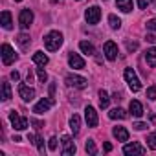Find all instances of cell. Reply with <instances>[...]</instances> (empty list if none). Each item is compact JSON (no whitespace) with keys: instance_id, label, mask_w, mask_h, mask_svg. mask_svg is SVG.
Segmentation results:
<instances>
[{"instance_id":"1","label":"cell","mask_w":156,"mask_h":156,"mask_svg":"<svg viewBox=\"0 0 156 156\" xmlns=\"http://www.w3.org/2000/svg\"><path fill=\"white\" fill-rule=\"evenodd\" d=\"M62 33L61 31H50V33H46L44 35V46H46V50L48 51H55V50H59L61 46H62Z\"/></svg>"},{"instance_id":"2","label":"cell","mask_w":156,"mask_h":156,"mask_svg":"<svg viewBox=\"0 0 156 156\" xmlns=\"http://www.w3.org/2000/svg\"><path fill=\"white\" fill-rule=\"evenodd\" d=\"M125 81H127V85H129V88H130L132 92H140V90H141V83H140V79H138L134 68H127V70H125Z\"/></svg>"},{"instance_id":"3","label":"cell","mask_w":156,"mask_h":156,"mask_svg":"<svg viewBox=\"0 0 156 156\" xmlns=\"http://www.w3.org/2000/svg\"><path fill=\"white\" fill-rule=\"evenodd\" d=\"M66 85L68 87H73V88H77V90H83V88H87V85H88V81L85 79V77H81V75H75V73H70V75H66Z\"/></svg>"},{"instance_id":"4","label":"cell","mask_w":156,"mask_h":156,"mask_svg":"<svg viewBox=\"0 0 156 156\" xmlns=\"http://www.w3.org/2000/svg\"><path fill=\"white\" fill-rule=\"evenodd\" d=\"M9 121H11V125H13V129L15 130H24L26 127H28V118H24V116H20L19 112H9Z\"/></svg>"},{"instance_id":"5","label":"cell","mask_w":156,"mask_h":156,"mask_svg":"<svg viewBox=\"0 0 156 156\" xmlns=\"http://www.w3.org/2000/svg\"><path fill=\"white\" fill-rule=\"evenodd\" d=\"M53 105H55V99H53V98H42V99L33 107V112H35V114H44V112H48Z\"/></svg>"},{"instance_id":"6","label":"cell","mask_w":156,"mask_h":156,"mask_svg":"<svg viewBox=\"0 0 156 156\" xmlns=\"http://www.w3.org/2000/svg\"><path fill=\"white\" fill-rule=\"evenodd\" d=\"M33 22V11L31 9H22L20 15H19V26L20 30H28Z\"/></svg>"},{"instance_id":"7","label":"cell","mask_w":156,"mask_h":156,"mask_svg":"<svg viewBox=\"0 0 156 156\" xmlns=\"http://www.w3.org/2000/svg\"><path fill=\"white\" fill-rule=\"evenodd\" d=\"M17 61V53H15V50L9 46V44H2V62L6 64V66H9L11 62H15Z\"/></svg>"},{"instance_id":"8","label":"cell","mask_w":156,"mask_h":156,"mask_svg":"<svg viewBox=\"0 0 156 156\" xmlns=\"http://www.w3.org/2000/svg\"><path fill=\"white\" fill-rule=\"evenodd\" d=\"M103 53H105V57L108 61H116L118 59V46H116V42L114 41H107L103 44Z\"/></svg>"},{"instance_id":"9","label":"cell","mask_w":156,"mask_h":156,"mask_svg":"<svg viewBox=\"0 0 156 156\" xmlns=\"http://www.w3.org/2000/svg\"><path fill=\"white\" fill-rule=\"evenodd\" d=\"M85 19H87V22L88 24H98L99 22V19H101V9L98 8V6H92V8H88L87 9V13H85Z\"/></svg>"},{"instance_id":"10","label":"cell","mask_w":156,"mask_h":156,"mask_svg":"<svg viewBox=\"0 0 156 156\" xmlns=\"http://www.w3.org/2000/svg\"><path fill=\"white\" fill-rule=\"evenodd\" d=\"M61 141H62V149H61V152L64 154V156H72V154H75V143H73V140L70 138V136H62L61 138Z\"/></svg>"},{"instance_id":"11","label":"cell","mask_w":156,"mask_h":156,"mask_svg":"<svg viewBox=\"0 0 156 156\" xmlns=\"http://www.w3.org/2000/svg\"><path fill=\"white\" fill-rule=\"evenodd\" d=\"M68 64H70L73 70H83V68L87 66V64H85V59H83L79 53H73V51L68 55Z\"/></svg>"},{"instance_id":"12","label":"cell","mask_w":156,"mask_h":156,"mask_svg":"<svg viewBox=\"0 0 156 156\" xmlns=\"http://www.w3.org/2000/svg\"><path fill=\"white\" fill-rule=\"evenodd\" d=\"M85 119H87V123H88V127H98V112H96V108L94 107H87V110H85Z\"/></svg>"},{"instance_id":"13","label":"cell","mask_w":156,"mask_h":156,"mask_svg":"<svg viewBox=\"0 0 156 156\" xmlns=\"http://www.w3.org/2000/svg\"><path fill=\"white\" fill-rule=\"evenodd\" d=\"M123 152L125 154H145V147L140 145L138 141H134V143H127L123 147Z\"/></svg>"},{"instance_id":"14","label":"cell","mask_w":156,"mask_h":156,"mask_svg":"<svg viewBox=\"0 0 156 156\" xmlns=\"http://www.w3.org/2000/svg\"><path fill=\"white\" fill-rule=\"evenodd\" d=\"M19 96L22 98V101H31L35 98V90L28 85H20L19 87Z\"/></svg>"},{"instance_id":"15","label":"cell","mask_w":156,"mask_h":156,"mask_svg":"<svg viewBox=\"0 0 156 156\" xmlns=\"http://www.w3.org/2000/svg\"><path fill=\"white\" fill-rule=\"evenodd\" d=\"M17 42H19V46H20L22 51H28V50H30V44H31V39H30L28 33H20V35L17 37Z\"/></svg>"},{"instance_id":"16","label":"cell","mask_w":156,"mask_h":156,"mask_svg":"<svg viewBox=\"0 0 156 156\" xmlns=\"http://www.w3.org/2000/svg\"><path fill=\"white\" fill-rule=\"evenodd\" d=\"M129 110L132 112V116H134V118H141V116H143V107H141V103H140V101H136V99H132V101H130Z\"/></svg>"},{"instance_id":"17","label":"cell","mask_w":156,"mask_h":156,"mask_svg":"<svg viewBox=\"0 0 156 156\" xmlns=\"http://www.w3.org/2000/svg\"><path fill=\"white\" fill-rule=\"evenodd\" d=\"M112 134L114 138H118V141H129V130L125 127H114Z\"/></svg>"},{"instance_id":"18","label":"cell","mask_w":156,"mask_h":156,"mask_svg":"<svg viewBox=\"0 0 156 156\" xmlns=\"http://www.w3.org/2000/svg\"><path fill=\"white\" fill-rule=\"evenodd\" d=\"M70 129H72L73 136L79 134V130H81V118L77 116V114H73V116L70 118Z\"/></svg>"},{"instance_id":"19","label":"cell","mask_w":156,"mask_h":156,"mask_svg":"<svg viewBox=\"0 0 156 156\" xmlns=\"http://www.w3.org/2000/svg\"><path fill=\"white\" fill-rule=\"evenodd\" d=\"M48 61H50V59H48V55H46L44 51H35V53H33V62H35L37 66H46Z\"/></svg>"},{"instance_id":"20","label":"cell","mask_w":156,"mask_h":156,"mask_svg":"<svg viewBox=\"0 0 156 156\" xmlns=\"http://www.w3.org/2000/svg\"><path fill=\"white\" fill-rule=\"evenodd\" d=\"M0 20H2V28L4 30H13V20H11V13L9 11H2Z\"/></svg>"},{"instance_id":"21","label":"cell","mask_w":156,"mask_h":156,"mask_svg":"<svg viewBox=\"0 0 156 156\" xmlns=\"http://www.w3.org/2000/svg\"><path fill=\"white\" fill-rule=\"evenodd\" d=\"M127 116H129V114H127L121 107H116V108H112V110L108 112V118H110V119H125Z\"/></svg>"},{"instance_id":"22","label":"cell","mask_w":156,"mask_h":156,"mask_svg":"<svg viewBox=\"0 0 156 156\" xmlns=\"http://www.w3.org/2000/svg\"><path fill=\"white\" fill-rule=\"evenodd\" d=\"M116 6L123 13H130L132 11V0H116Z\"/></svg>"},{"instance_id":"23","label":"cell","mask_w":156,"mask_h":156,"mask_svg":"<svg viewBox=\"0 0 156 156\" xmlns=\"http://www.w3.org/2000/svg\"><path fill=\"white\" fill-rule=\"evenodd\" d=\"M79 48H81V51L83 53H87V55H94V44L92 42H88V41H81L79 42Z\"/></svg>"},{"instance_id":"24","label":"cell","mask_w":156,"mask_h":156,"mask_svg":"<svg viewBox=\"0 0 156 156\" xmlns=\"http://www.w3.org/2000/svg\"><path fill=\"white\" fill-rule=\"evenodd\" d=\"M145 61L149 66H156V48H151L145 51Z\"/></svg>"},{"instance_id":"25","label":"cell","mask_w":156,"mask_h":156,"mask_svg":"<svg viewBox=\"0 0 156 156\" xmlns=\"http://www.w3.org/2000/svg\"><path fill=\"white\" fill-rule=\"evenodd\" d=\"M2 99H4V101H9V99H11V85H9L8 81L2 83Z\"/></svg>"},{"instance_id":"26","label":"cell","mask_w":156,"mask_h":156,"mask_svg":"<svg viewBox=\"0 0 156 156\" xmlns=\"http://www.w3.org/2000/svg\"><path fill=\"white\" fill-rule=\"evenodd\" d=\"M108 103H110L108 94H107L105 90H99V107H101V108H107V107H108Z\"/></svg>"},{"instance_id":"27","label":"cell","mask_w":156,"mask_h":156,"mask_svg":"<svg viewBox=\"0 0 156 156\" xmlns=\"http://www.w3.org/2000/svg\"><path fill=\"white\" fill-rule=\"evenodd\" d=\"M108 26H110L112 30H119V28H121V20H119L116 15H108Z\"/></svg>"},{"instance_id":"28","label":"cell","mask_w":156,"mask_h":156,"mask_svg":"<svg viewBox=\"0 0 156 156\" xmlns=\"http://www.w3.org/2000/svg\"><path fill=\"white\" fill-rule=\"evenodd\" d=\"M147 145H149V149L156 151V130H154L152 134H149V136H147Z\"/></svg>"},{"instance_id":"29","label":"cell","mask_w":156,"mask_h":156,"mask_svg":"<svg viewBox=\"0 0 156 156\" xmlns=\"http://www.w3.org/2000/svg\"><path fill=\"white\" fill-rule=\"evenodd\" d=\"M85 151H87L88 154H96V152H98V149H96V143H94V140H88V141H87V145H85Z\"/></svg>"},{"instance_id":"30","label":"cell","mask_w":156,"mask_h":156,"mask_svg":"<svg viewBox=\"0 0 156 156\" xmlns=\"http://www.w3.org/2000/svg\"><path fill=\"white\" fill-rule=\"evenodd\" d=\"M37 77H39V81H41V83H46V81H48V73L44 72V66L37 68Z\"/></svg>"},{"instance_id":"31","label":"cell","mask_w":156,"mask_h":156,"mask_svg":"<svg viewBox=\"0 0 156 156\" xmlns=\"http://www.w3.org/2000/svg\"><path fill=\"white\" fill-rule=\"evenodd\" d=\"M35 145L39 147V152H44V140L41 136H35Z\"/></svg>"},{"instance_id":"32","label":"cell","mask_w":156,"mask_h":156,"mask_svg":"<svg viewBox=\"0 0 156 156\" xmlns=\"http://www.w3.org/2000/svg\"><path fill=\"white\" fill-rule=\"evenodd\" d=\"M30 123H31L37 130H41V129L44 127V121H39V119H35V118H31V119H30Z\"/></svg>"},{"instance_id":"33","label":"cell","mask_w":156,"mask_h":156,"mask_svg":"<svg viewBox=\"0 0 156 156\" xmlns=\"http://www.w3.org/2000/svg\"><path fill=\"white\" fill-rule=\"evenodd\" d=\"M147 98H149L151 101H154V99H156V87H151V88H147Z\"/></svg>"},{"instance_id":"34","label":"cell","mask_w":156,"mask_h":156,"mask_svg":"<svg viewBox=\"0 0 156 156\" xmlns=\"http://www.w3.org/2000/svg\"><path fill=\"white\" fill-rule=\"evenodd\" d=\"M147 30L149 31H156V19H151V20H147Z\"/></svg>"},{"instance_id":"35","label":"cell","mask_w":156,"mask_h":156,"mask_svg":"<svg viewBox=\"0 0 156 156\" xmlns=\"http://www.w3.org/2000/svg\"><path fill=\"white\" fill-rule=\"evenodd\" d=\"M149 4H152V0H138L140 9H147V6H149Z\"/></svg>"},{"instance_id":"36","label":"cell","mask_w":156,"mask_h":156,"mask_svg":"<svg viewBox=\"0 0 156 156\" xmlns=\"http://www.w3.org/2000/svg\"><path fill=\"white\" fill-rule=\"evenodd\" d=\"M48 147H50V151H55L57 149V138H50L48 140Z\"/></svg>"},{"instance_id":"37","label":"cell","mask_w":156,"mask_h":156,"mask_svg":"<svg viewBox=\"0 0 156 156\" xmlns=\"http://www.w3.org/2000/svg\"><path fill=\"white\" fill-rule=\"evenodd\" d=\"M134 129H136V130H145V129H147V123L138 121V123H134Z\"/></svg>"},{"instance_id":"38","label":"cell","mask_w":156,"mask_h":156,"mask_svg":"<svg viewBox=\"0 0 156 156\" xmlns=\"http://www.w3.org/2000/svg\"><path fill=\"white\" fill-rule=\"evenodd\" d=\"M136 48H138V42H130V41L127 42V50H129V51H134Z\"/></svg>"},{"instance_id":"39","label":"cell","mask_w":156,"mask_h":156,"mask_svg":"<svg viewBox=\"0 0 156 156\" xmlns=\"http://www.w3.org/2000/svg\"><path fill=\"white\" fill-rule=\"evenodd\" d=\"M147 42H152V44H156V35H152V33H147Z\"/></svg>"},{"instance_id":"40","label":"cell","mask_w":156,"mask_h":156,"mask_svg":"<svg viewBox=\"0 0 156 156\" xmlns=\"http://www.w3.org/2000/svg\"><path fill=\"white\" fill-rule=\"evenodd\" d=\"M19 77H20V75H19V72H17V70H13V72H11V79H13V81H19Z\"/></svg>"},{"instance_id":"41","label":"cell","mask_w":156,"mask_h":156,"mask_svg":"<svg viewBox=\"0 0 156 156\" xmlns=\"http://www.w3.org/2000/svg\"><path fill=\"white\" fill-rule=\"evenodd\" d=\"M103 149H105V152H110V151H112V145H110V143L107 141V143L103 145Z\"/></svg>"},{"instance_id":"42","label":"cell","mask_w":156,"mask_h":156,"mask_svg":"<svg viewBox=\"0 0 156 156\" xmlns=\"http://www.w3.org/2000/svg\"><path fill=\"white\" fill-rule=\"evenodd\" d=\"M26 81H28V83H31V81H33V75H31V72L28 73V77H26Z\"/></svg>"},{"instance_id":"43","label":"cell","mask_w":156,"mask_h":156,"mask_svg":"<svg viewBox=\"0 0 156 156\" xmlns=\"http://www.w3.org/2000/svg\"><path fill=\"white\" fill-rule=\"evenodd\" d=\"M51 2H53V4H57V2H62V0H51Z\"/></svg>"},{"instance_id":"44","label":"cell","mask_w":156,"mask_h":156,"mask_svg":"<svg viewBox=\"0 0 156 156\" xmlns=\"http://www.w3.org/2000/svg\"><path fill=\"white\" fill-rule=\"evenodd\" d=\"M15 2H22V0H15Z\"/></svg>"}]
</instances>
